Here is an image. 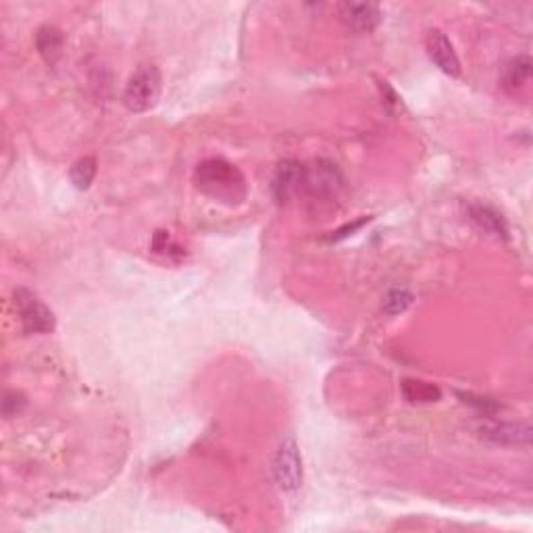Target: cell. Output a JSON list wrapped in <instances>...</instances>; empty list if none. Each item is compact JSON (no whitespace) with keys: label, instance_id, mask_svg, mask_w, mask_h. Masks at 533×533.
Returning a JSON list of instances; mask_svg holds the SVG:
<instances>
[{"label":"cell","instance_id":"obj_1","mask_svg":"<svg viewBox=\"0 0 533 533\" xmlns=\"http://www.w3.org/2000/svg\"><path fill=\"white\" fill-rule=\"evenodd\" d=\"M194 184L206 196L228 204H239L248 194L242 171L225 158H206L194 171Z\"/></svg>","mask_w":533,"mask_h":533},{"label":"cell","instance_id":"obj_2","mask_svg":"<svg viewBox=\"0 0 533 533\" xmlns=\"http://www.w3.org/2000/svg\"><path fill=\"white\" fill-rule=\"evenodd\" d=\"M163 77L155 65H144L130 77L123 90V104L131 113H146L161 96Z\"/></svg>","mask_w":533,"mask_h":533},{"label":"cell","instance_id":"obj_3","mask_svg":"<svg viewBox=\"0 0 533 533\" xmlns=\"http://www.w3.org/2000/svg\"><path fill=\"white\" fill-rule=\"evenodd\" d=\"M303 456L296 439L288 436L279 446L276 458H273V479L282 492H296L303 485Z\"/></svg>","mask_w":533,"mask_h":533},{"label":"cell","instance_id":"obj_4","mask_svg":"<svg viewBox=\"0 0 533 533\" xmlns=\"http://www.w3.org/2000/svg\"><path fill=\"white\" fill-rule=\"evenodd\" d=\"M15 306L19 311V319H22L23 330L28 333H50L55 330V315L46 306L38 294H33L28 288H17L15 294Z\"/></svg>","mask_w":533,"mask_h":533},{"label":"cell","instance_id":"obj_5","mask_svg":"<svg viewBox=\"0 0 533 533\" xmlns=\"http://www.w3.org/2000/svg\"><path fill=\"white\" fill-rule=\"evenodd\" d=\"M342 185V176L338 167L328 161H317L312 167H306L304 171V188L311 196H336V192Z\"/></svg>","mask_w":533,"mask_h":533},{"label":"cell","instance_id":"obj_6","mask_svg":"<svg viewBox=\"0 0 533 533\" xmlns=\"http://www.w3.org/2000/svg\"><path fill=\"white\" fill-rule=\"evenodd\" d=\"M304 171L306 167L300 165L298 161H284L277 165L271 190L273 198H276L279 204L288 203L292 196L298 194V192L304 188Z\"/></svg>","mask_w":533,"mask_h":533},{"label":"cell","instance_id":"obj_7","mask_svg":"<svg viewBox=\"0 0 533 533\" xmlns=\"http://www.w3.org/2000/svg\"><path fill=\"white\" fill-rule=\"evenodd\" d=\"M425 49H428L429 59L438 65L439 71H444L450 77L461 76V61H458L455 46L446 38V33L439 30H431L428 38H425Z\"/></svg>","mask_w":533,"mask_h":533},{"label":"cell","instance_id":"obj_8","mask_svg":"<svg viewBox=\"0 0 533 533\" xmlns=\"http://www.w3.org/2000/svg\"><path fill=\"white\" fill-rule=\"evenodd\" d=\"M338 11L342 22L358 33H369L382 23V9L375 3H342Z\"/></svg>","mask_w":533,"mask_h":533},{"label":"cell","instance_id":"obj_9","mask_svg":"<svg viewBox=\"0 0 533 533\" xmlns=\"http://www.w3.org/2000/svg\"><path fill=\"white\" fill-rule=\"evenodd\" d=\"M482 436L502 446H529L531 428L528 423H485L482 425Z\"/></svg>","mask_w":533,"mask_h":533},{"label":"cell","instance_id":"obj_10","mask_svg":"<svg viewBox=\"0 0 533 533\" xmlns=\"http://www.w3.org/2000/svg\"><path fill=\"white\" fill-rule=\"evenodd\" d=\"M36 46H38L40 57H42L49 65H55L63 55V46H65L63 32L52 28V25H44V28L38 30Z\"/></svg>","mask_w":533,"mask_h":533},{"label":"cell","instance_id":"obj_11","mask_svg":"<svg viewBox=\"0 0 533 533\" xmlns=\"http://www.w3.org/2000/svg\"><path fill=\"white\" fill-rule=\"evenodd\" d=\"M402 396L411 404H431L442 398V390L429 382H421V379H404Z\"/></svg>","mask_w":533,"mask_h":533},{"label":"cell","instance_id":"obj_12","mask_svg":"<svg viewBox=\"0 0 533 533\" xmlns=\"http://www.w3.org/2000/svg\"><path fill=\"white\" fill-rule=\"evenodd\" d=\"M469 215L473 219V223L477 225L479 230L492 233V236L496 238H506V225H504V219L498 215L494 209H490V206H483V204H475L471 206Z\"/></svg>","mask_w":533,"mask_h":533},{"label":"cell","instance_id":"obj_13","mask_svg":"<svg viewBox=\"0 0 533 533\" xmlns=\"http://www.w3.org/2000/svg\"><path fill=\"white\" fill-rule=\"evenodd\" d=\"M531 77V59L529 57H517L510 61L504 73V86L509 90H517L529 82Z\"/></svg>","mask_w":533,"mask_h":533},{"label":"cell","instance_id":"obj_14","mask_svg":"<svg viewBox=\"0 0 533 533\" xmlns=\"http://www.w3.org/2000/svg\"><path fill=\"white\" fill-rule=\"evenodd\" d=\"M96 171H98L96 158L95 157H84L71 167L69 177H71V182L77 190H88L92 185V182H95Z\"/></svg>","mask_w":533,"mask_h":533},{"label":"cell","instance_id":"obj_15","mask_svg":"<svg viewBox=\"0 0 533 533\" xmlns=\"http://www.w3.org/2000/svg\"><path fill=\"white\" fill-rule=\"evenodd\" d=\"M412 300L415 298H412L409 290H392L390 294L384 298V311L388 312V315H400V312L409 309Z\"/></svg>","mask_w":533,"mask_h":533},{"label":"cell","instance_id":"obj_16","mask_svg":"<svg viewBox=\"0 0 533 533\" xmlns=\"http://www.w3.org/2000/svg\"><path fill=\"white\" fill-rule=\"evenodd\" d=\"M25 406H28V400H25L22 392H15V390L6 392L3 400V415L6 419L19 417L25 411Z\"/></svg>","mask_w":533,"mask_h":533},{"label":"cell","instance_id":"obj_17","mask_svg":"<svg viewBox=\"0 0 533 533\" xmlns=\"http://www.w3.org/2000/svg\"><path fill=\"white\" fill-rule=\"evenodd\" d=\"M461 396L465 398V402L473 404L477 411H482L483 415H488V412H492V411H496V409H498V404L490 402L488 398H473V396H466V394H461Z\"/></svg>","mask_w":533,"mask_h":533}]
</instances>
